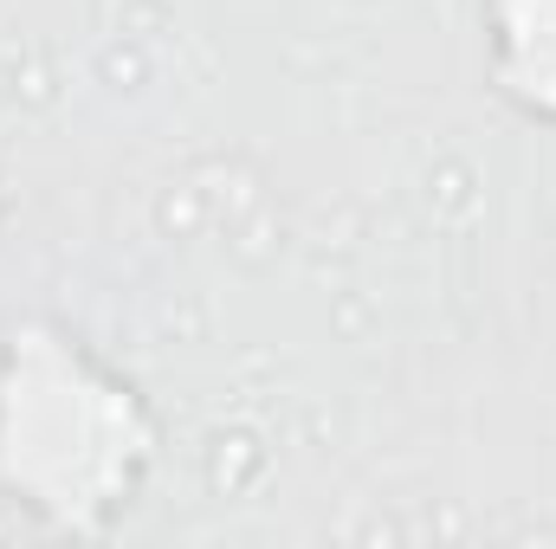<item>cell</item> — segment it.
I'll return each instance as SVG.
<instances>
[{"mask_svg":"<svg viewBox=\"0 0 556 549\" xmlns=\"http://www.w3.org/2000/svg\"><path fill=\"white\" fill-rule=\"evenodd\" d=\"M162 459V420L130 375L52 317L0 330V498L46 531H111Z\"/></svg>","mask_w":556,"mask_h":549,"instance_id":"cell-1","label":"cell"},{"mask_svg":"<svg viewBox=\"0 0 556 549\" xmlns=\"http://www.w3.org/2000/svg\"><path fill=\"white\" fill-rule=\"evenodd\" d=\"M485 78L525 124L556 130V0H485Z\"/></svg>","mask_w":556,"mask_h":549,"instance_id":"cell-2","label":"cell"}]
</instances>
